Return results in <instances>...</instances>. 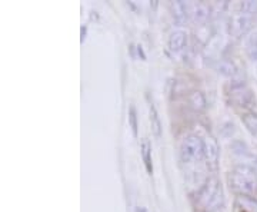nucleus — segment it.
<instances>
[{"mask_svg":"<svg viewBox=\"0 0 257 212\" xmlns=\"http://www.w3.org/2000/svg\"><path fill=\"white\" fill-rule=\"evenodd\" d=\"M257 13V2H240L234 6V12L230 16L229 32L231 36L241 37L247 35L251 29Z\"/></svg>","mask_w":257,"mask_h":212,"instance_id":"obj_1","label":"nucleus"},{"mask_svg":"<svg viewBox=\"0 0 257 212\" xmlns=\"http://www.w3.org/2000/svg\"><path fill=\"white\" fill-rule=\"evenodd\" d=\"M194 205L202 212H214L220 208L223 205V191L217 178H209L199 188L194 198Z\"/></svg>","mask_w":257,"mask_h":212,"instance_id":"obj_2","label":"nucleus"},{"mask_svg":"<svg viewBox=\"0 0 257 212\" xmlns=\"http://www.w3.org/2000/svg\"><path fill=\"white\" fill-rule=\"evenodd\" d=\"M230 182L240 194L257 195V168L254 165L236 166L230 175Z\"/></svg>","mask_w":257,"mask_h":212,"instance_id":"obj_3","label":"nucleus"},{"mask_svg":"<svg viewBox=\"0 0 257 212\" xmlns=\"http://www.w3.org/2000/svg\"><path fill=\"white\" fill-rule=\"evenodd\" d=\"M180 159L186 166L200 165L206 159L204 140L196 135H189L187 138H184L183 144L180 147Z\"/></svg>","mask_w":257,"mask_h":212,"instance_id":"obj_4","label":"nucleus"},{"mask_svg":"<svg viewBox=\"0 0 257 212\" xmlns=\"http://www.w3.org/2000/svg\"><path fill=\"white\" fill-rule=\"evenodd\" d=\"M229 98L230 102L236 108H241V109H250L254 103V96L250 91V88L241 81L231 82L229 89Z\"/></svg>","mask_w":257,"mask_h":212,"instance_id":"obj_5","label":"nucleus"},{"mask_svg":"<svg viewBox=\"0 0 257 212\" xmlns=\"http://www.w3.org/2000/svg\"><path fill=\"white\" fill-rule=\"evenodd\" d=\"M187 43V35L183 30H175L169 37V49L172 52H180L183 50Z\"/></svg>","mask_w":257,"mask_h":212,"instance_id":"obj_6","label":"nucleus"},{"mask_svg":"<svg viewBox=\"0 0 257 212\" xmlns=\"http://www.w3.org/2000/svg\"><path fill=\"white\" fill-rule=\"evenodd\" d=\"M170 8L175 19L179 22H186L190 16V5H186L183 2H173Z\"/></svg>","mask_w":257,"mask_h":212,"instance_id":"obj_7","label":"nucleus"},{"mask_svg":"<svg viewBox=\"0 0 257 212\" xmlns=\"http://www.w3.org/2000/svg\"><path fill=\"white\" fill-rule=\"evenodd\" d=\"M190 16H193L196 22H204L209 16V6L206 3L190 5Z\"/></svg>","mask_w":257,"mask_h":212,"instance_id":"obj_8","label":"nucleus"},{"mask_svg":"<svg viewBox=\"0 0 257 212\" xmlns=\"http://www.w3.org/2000/svg\"><path fill=\"white\" fill-rule=\"evenodd\" d=\"M244 47H246V53L248 55V57H250L251 60H256L257 62V30L251 32V33L246 37Z\"/></svg>","mask_w":257,"mask_h":212,"instance_id":"obj_9","label":"nucleus"},{"mask_svg":"<svg viewBox=\"0 0 257 212\" xmlns=\"http://www.w3.org/2000/svg\"><path fill=\"white\" fill-rule=\"evenodd\" d=\"M241 120L247 130L257 139V113L254 112H247L241 116Z\"/></svg>","mask_w":257,"mask_h":212,"instance_id":"obj_10","label":"nucleus"},{"mask_svg":"<svg viewBox=\"0 0 257 212\" xmlns=\"http://www.w3.org/2000/svg\"><path fill=\"white\" fill-rule=\"evenodd\" d=\"M204 155H206L207 164H211V165L216 164V161H217V147L211 139L209 142H204Z\"/></svg>","mask_w":257,"mask_h":212,"instance_id":"obj_11","label":"nucleus"},{"mask_svg":"<svg viewBox=\"0 0 257 212\" xmlns=\"http://www.w3.org/2000/svg\"><path fill=\"white\" fill-rule=\"evenodd\" d=\"M142 157H143V162L146 165V169L149 174L153 172V164H152V147L149 142H143L142 144Z\"/></svg>","mask_w":257,"mask_h":212,"instance_id":"obj_12","label":"nucleus"},{"mask_svg":"<svg viewBox=\"0 0 257 212\" xmlns=\"http://www.w3.org/2000/svg\"><path fill=\"white\" fill-rule=\"evenodd\" d=\"M150 122H152V128L156 136H160L162 133V125H160V119H159V115H157L156 108L153 103H150Z\"/></svg>","mask_w":257,"mask_h":212,"instance_id":"obj_13","label":"nucleus"},{"mask_svg":"<svg viewBox=\"0 0 257 212\" xmlns=\"http://www.w3.org/2000/svg\"><path fill=\"white\" fill-rule=\"evenodd\" d=\"M190 105H192L194 109L197 111H202L206 106V101H204V96L200 92H193L190 95Z\"/></svg>","mask_w":257,"mask_h":212,"instance_id":"obj_14","label":"nucleus"},{"mask_svg":"<svg viewBox=\"0 0 257 212\" xmlns=\"http://www.w3.org/2000/svg\"><path fill=\"white\" fill-rule=\"evenodd\" d=\"M128 120H130V126L133 129V133L138 135V116H136V111L133 106L130 108V112H128Z\"/></svg>","mask_w":257,"mask_h":212,"instance_id":"obj_15","label":"nucleus"},{"mask_svg":"<svg viewBox=\"0 0 257 212\" xmlns=\"http://www.w3.org/2000/svg\"><path fill=\"white\" fill-rule=\"evenodd\" d=\"M136 212H146V209H145V208H138V211Z\"/></svg>","mask_w":257,"mask_h":212,"instance_id":"obj_16","label":"nucleus"},{"mask_svg":"<svg viewBox=\"0 0 257 212\" xmlns=\"http://www.w3.org/2000/svg\"><path fill=\"white\" fill-rule=\"evenodd\" d=\"M256 75H257V65H256Z\"/></svg>","mask_w":257,"mask_h":212,"instance_id":"obj_17","label":"nucleus"}]
</instances>
